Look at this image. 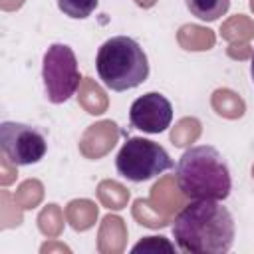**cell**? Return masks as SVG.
<instances>
[{
  "instance_id": "1",
  "label": "cell",
  "mask_w": 254,
  "mask_h": 254,
  "mask_svg": "<svg viewBox=\"0 0 254 254\" xmlns=\"http://www.w3.org/2000/svg\"><path fill=\"white\" fill-rule=\"evenodd\" d=\"M236 226L220 200H192L175 216L173 238L183 252L224 254L232 248Z\"/></svg>"
},
{
  "instance_id": "2",
  "label": "cell",
  "mask_w": 254,
  "mask_h": 254,
  "mask_svg": "<svg viewBox=\"0 0 254 254\" xmlns=\"http://www.w3.org/2000/svg\"><path fill=\"white\" fill-rule=\"evenodd\" d=\"M175 177L179 190L190 200H224L232 190L228 163L212 145L187 149L175 167Z\"/></svg>"
},
{
  "instance_id": "3",
  "label": "cell",
  "mask_w": 254,
  "mask_h": 254,
  "mask_svg": "<svg viewBox=\"0 0 254 254\" xmlns=\"http://www.w3.org/2000/svg\"><path fill=\"white\" fill-rule=\"evenodd\" d=\"M95 69L107 89L127 91L149 77V60L139 42L129 36H113L97 50Z\"/></svg>"
},
{
  "instance_id": "4",
  "label": "cell",
  "mask_w": 254,
  "mask_h": 254,
  "mask_svg": "<svg viewBox=\"0 0 254 254\" xmlns=\"http://www.w3.org/2000/svg\"><path fill=\"white\" fill-rule=\"evenodd\" d=\"M115 169L123 179L143 183L173 169V161L159 143L145 137H129L115 157Z\"/></svg>"
},
{
  "instance_id": "5",
  "label": "cell",
  "mask_w": 254,
  "mask_h": 254,
  "mask_svg": "<svg viewBox=\"0 0 254 254\" xmlns=\"http://www.w3.org/2000/svg\"><path fill=\"white\" fill-rule=\"evenodd\" d=\"M42 79L46 97L52 103H64L77 91L81 75L77 58L67 44L48 46L42 60Z\"/></svg>"
},
{
  "instance_id": "6",
  "label": "cell",
  "mask_w": 254,
  "mask_h": 254,
  "mask_svg": "<svg viewBox=\"0 0 254 254\" xmlns=\"http://www.w3.org/2000/svg\"><path fill=\"white\" fill-rule=\"evenodd\" d=\"M0 147L10 163L16 167L36 165L48 151L46 135L28 123L2 121L0 123Z\"/></svg>"
},
{
  "instance_id": "7",
  "label": "cell",
  "mask_w": 254,
  "mask_h": 254,
  "mask_svg": "<svg viewBox=\"0 0 254 254\" xmlns=\"http://www.w3.org/2000/svg\"><path fill=\"white\" fill-rule=\"evenodd\" d=\"M129 121H131V127L143 133H149V135L163 133L171 127L173 105L163 93L149 91L131 103Z\"/></svg>"
},
{
  "instance_id": "8",
  "label": "cell",
  "mask_w": 254,
  "mask_h": 254,
  "mask_svg": "<svg viewBox=\"0 0 254 254\" xmlns=\"http://www.w3.org/2000/svg\"><path fill=\"white\" fill-rule=\"evenodd\" d=\"M187 10L204 22H214L230 8V0H185Z\"/></svg>"
},
{
  "instance_id": "9",
  "label": "cell",
  "mask_w": 254,
  "mask_h": 254,
  "mask_svg": "<svg viewBox=\"0 0 254 254\" xmlns=\"http://www.w3.org/2000/svg\"><path fill=\"white\" fill-rule=\"evenodd\" d=\"M99 0H58V8L73 20H83L93 14Z\"/></svg>"
},
{
  "instance_id": "10",
  "label": "cell",
  "mask_w": 254,
  "mask_h": 254,
  "mask_svg": "<svg viewBox=\"0 0 254 254\" xmlns=\"http://www.w3.org/2000/svg\"><path fill=\"white\" fill-rule=\"evenodd\" d=\"M159 248H163V250H167V252H173L175 250V246L173 244H169L163 236H147L145 240H141V242H137L133 248H131V252H157Z\"/></svg>"
},
{
  "instance_id": "11",
  "label": "cell",
  "mask_w": 254,
  "mask_h": 254,
  "mask_svg": "<svg viewBox=\"0 0 254 254\" xmlns=\"http://www.w3.org/2000/svg\"><path fill=\"white\" fill-rule=\"evenodd\" d=\"M250 75H252V83H254V54H252V60H250Z\"/></svg>"
}]
</instances>
